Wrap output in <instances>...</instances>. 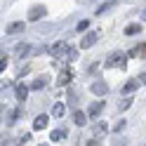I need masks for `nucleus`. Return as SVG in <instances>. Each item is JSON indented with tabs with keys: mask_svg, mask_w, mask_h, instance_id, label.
<instances>
[{
	"mask_svg": "<svg viewBox=\"0 0 146 146\" xmlns=\"http://www.w3.org/2000/svg\"><path fill=\"white\" fill-rule=\"evenodd\" d=\"M50 54H52V57H57V59H61L64 54L68 57L71 50H68V45H66V42H54V45H50Z\"/></svg>",
	"mask_w": 146,
	"mask_h": 146,
	"instance_id": "obj_1",
	"label": "nucleus"
},
{
	"mask_svg": "<svg viewBox=\"0 0 146 146\" xmlns=\"http://www.w3.org/2000/svg\"><path fill=\"white\" fill-rule=\"evenodd\" d=\"M97 38H99V33H97V31H92V33H87L85 38L80 40V47H83V50H87V47H92V45L97 42Z\"/></svg>",
	"mask_w": 146,
	"mask_h": 146,
	"instance_id": "obj_2",
	"label": "nucleus"
},
{
	"mask_svg": "<svg viewBox=\"0 0 146 146\" xmlns=\"http://www.w3.org/2000/svg\"><path fill=\"white\" fill-rule=\"evenodd\" d=\"M108 66H120V68H125V54H123V52L111 54V57H108Z\"/></svg>",
	"mask_w": 146,
	"mask_h": 146,
	"instance_id": "obj_3",
	"label": "nucleus"
},
{
	"mask_svg": "<svg viewBox=\"0 0 146 146\" xmlns=\"http://www.w3.org/2000/svg\"><path fill=\"white\" fill-rule=\"evenodd\" d=\"M71 83V68H64L61 73H59V80H57V85L61 87V85H68Z\"/></svg>",
	"mask_w": 146,
	"mask_h": 146,
	"instance_id": "obj_4",
	"label": "nucleus"
},
{
	"mask_svg": "<svg viewBox=\"0 0 146 146\" xmlns=\"http://www.w3.org/2000/svg\"><path fill=\"white\" fill-rule=\"evenodd\" d=\"M47 120H50L47 115H38L33 120V130H45V127H47Z\"/></svg>",
	"mask_w": 146,
	"mask_h": 146,
	"instance_id": "obj_5",
	"label": "nucleus"
},
{
	"mask_svg": "<svg viewBox=\"0 0 146 146\" xmlns=\"http://www.w3.org/2000/svg\"><path fill=\"white\" fill-rule=\"evenodd\" d=\"M92 92H94V94H106V92H108V85L104 83V80H99V83L92 85Z\"/></svg>",
	"mask_w": 146,
	"mask_h": 146,
	"instance_id": "obj_6",
	"label": "nucleus"
},
{
	"mask_svg": "<svg viewBox=\"0 0 146 146\" xmlns=\"http://www.w3.org/2000/svg\"><path fill=\"white\" fill-rule=\"evenodd\" d=\"M64 113H66V106H64L61 102L52 106V115H54V118H64Z\"/></svg>",
	"mask_w": 146,
	"mask_h": 146,
	"instance_id": "obj_7",
	"label": "nucleus"
},
{
	"mask_svg": "<svg viewBox=\"0 0 146 146\" xmlns=\"http://www.w3.org/2000/svg\"><path fill=\"white\" fill-rule=\"evenodd\" d=\"M73 120H76V125H80V127H83V125L87 123V115H85L83 111H76V113H73Z\"/></svg>",
	"mask_w": 146,
	"mask_h": 146,
	"instance_id": "obj_8",
	"label": "nucleus"
},
{
	"mask_svg": "<svg viewBox=\"0 0 146 146\" xmlns=\"http://www.w3.org/2000/svg\"><path fill=\"white\" fill-rule=\"evenodd\" d=\"M102 108H104V102H94L92 106H90L87 115H97V113H102Z\"/></svg>",
	"mask_w": 146,
	"mask_h": 146,
	"instance_id": "obj_9",
	"label": "nucleus"
},
{
	"mask_svg": "<svg viewBox=\"0 0 146 146\" xmlns=\"http://www.w3.org/2000/svg\"><path fill=\"white\" fill-rule=\"evenodd\" d=\"M42 12H45V10H42V5L33 7V10L29 12V19H31V21H35V19H38V17H42Z\"/></svg>",
	"mask_w": 146,
	"mask_h": 146,
	"instance_id": "obj_10",
	"label": "nucleus"
},
{
	"mask_svg": "<svg viewBox=\"0 0 146 146\" xmlns=\"http://www.w3.org/2000/svg\"><path fill=\"white\" fill-rule=\"evenodd\" d=\"M14 92H17V99H21V102H24V99H26V94H29V87H26V85H17V90H14Z\"/></svg>",
	"mask_w": 146,
	"mask_h": 146,
	"instance_id": "obj_11",
	"label": "nucleus"
},
{
	"mask_svg": "<svg viewBox=\"0 0 146 146\" xmlns=\"http://www.w3.org/2000/svg\"><path fill=\"white\" fill-rule=\"evenodd\" d=\"M139 31H141V24H130V26L125 29L127 35H134V33H139Z\"/></svg>",
	"mask_w": 146,
	"mask_h": 146,
	"instance_id": "obj_12",
	"label": "nucleus"
},
{
	"mask_svg": "<svg viewBox=\"0 0 146 146\" xmlns=\"http://www.w3.org/2000/svg\"><path fill=\"white\" fill-rule=\"evenodd\" d=\"M64 137H66V130H64V127H61V130H54L52 132V141H61Z\"/></svg>",
	"mask_w": 146,
	"mask_h": 146,
	"instance_id": "obj_13",
	"label": "nucleus"
},
{
	"mask_svg": "<svg viewBox=\"0 0 146 146\" xmlns=\"http://www.w3.org/2000/svg\"><path fill=\"white\" fill-rule=\"evenodd\" d=\"M45 83H47V76H42V78H38V80H35V83L31 85V90H42V87H45Z\"/></svg>",
	"mask_w": 146,
	"mask_h": 146,
	"instance_id": "obj_14",
	"label": "nucleus"
},
{
	"mask_svg": "<svg viewBox=\"0 0 146 146\" xmlns=\"http://www.w3.org/2000/svg\"><path fill=\"white\" fill-rule=\"evenodd\" d=\"M19 31H24V24H19V21L7 26V33H19Z\"/></svg>",
	"mask_w": 146,
	"mask_h": 146,
	"instance_id": "obj_15",
	"label": "nucleus"
},
{
	"mask_svg": "<svg viewBox=\"0 0 146 146\" xmlns=\"http://www.w3.org/2000/svg\"><path fill=\"white\" fill-rule=\"evenodd\" d=\"M134 90H137V80H130V83H125L123 92H125V94H130V92H134Z\"/></svg>",
	"mask_w": 146,
	"mask_h": 146,
	"instance_id": "obj_16",
	"label": "nucleus"
},
{
	"mask_svg": "<svg viewBox=\"0 0 146 146\" xmlns=\"http://www.w3.org/2000/svg\"><path fill=\"white\" fill-rule=\"evenodd\" d=\"M31 52V45H19L17 47V57H24V54H29Z\"/></svg>",
	"mask_w": 146,
	"mask_h": 146,
	"instance_id": "obj_17",
	"label": "nucleus"
},
{
	"mask_svg": "<svg viewBox=\"0 0 146 146\" xmlns=\"http://www.w3.org/2000/svg\"><path fill=\"white\" fill-rule=\"evenodd\" d=\"M87 26H90V21H87V19H83V21L78 24V33H80V31H87Z\"/></svg>",
	"mask_w": 146,
	"mask_h": 146,
	"instance_id": "obj_18",
	"label": "nucleus"
},
{
	"mask_svg": "<svg viewBox=\"0 0 146 146\" xmlns=\"http://www.w3.org/2000/svg\"><path fill=\"white\" fill-rule=\"evenodd\" d=\"M78 59V50H71V54H68V61H76Z\"/></svg>",
	"mask_w": 146,
	"mask_h": 146,
	"instance_id": "obj_19",
	"label": "nucleus"
},
{
	"mask_svg": "<svg viewBox=\"0 0 146 146\" xmlns=\"http://www.w3.org/2000/svg\"><path fill=\"white\" fill-rule=\"evenodd\" d=\"M111 5H113V3H104V5H102V7H99V10H97V14H99V12H104V10H108V7H111Z\"/></svg>",
	"mask_w": 146,
	"mask_h": 146,
	"instance_id": "obj_20",
	"label": "nucleus"
},
{
	"mask_svg": "<svg viewBox=\"0 0 146 146\" xmlns=\"http://www.w3.org/2000/svg\"><path fill=\"white\" fill-rule=\"evenodd\" d=\"M130 104H132V99H125V102L120 104V108H123V111H125V108H130Z\"/></svg>",
	"mask_w": 146,
	"mask_h": 146,
	"instance_id": "obj_21",
	"label": "nucleus"
},
{
	"mask_svg": "<svg viewBox=\"0 0 146 146\" xmlns=\"http://www.w3.org/2000/svg\"><path fill=\"white\" fill-rule=\"evenodd\" d=\"M139 80H141V83H146V73H141V76H139Z\"/></svg>",
	"mask_w": 146,
	"mask_h": 146,
	"instance_id": "obj_22",
	"label": "nucleus"
},
{
	"mask_svg": "<svg viewBox=\"0 0 146 146\" xmlns=\"http://www.w3.org/2000/svg\"><path fill=\"white\" fill-rule=\"evenodd\" d=\"M87 146H94V141H90V144H87Z\"/></svg>",
	"mask_w": 146,
	"mask_h": 146,
	"instance_id": "obj_23",
	"label": "nucleus"
},
{
	"mask_svg": "<svg viewBox=\"0 0 146 146\" xmlns=\"http://www.w3.org/2000/svg\"><path fill=\"white\" fill-rule=\"evenodd\" d=\"M141 17H144V19H146V10H144V14H141Z\"/></svg>",
	"mask_w": 146,
	"mask_h": 146,
	"instance_id": "obj_24",
	"label": "nucleus"
},
{
	"mask_svg": "<svg viewBox=\"0 0 146 146\" xmlns=\"http://www.w3.org/2000/svg\"><path fill=\"white\" fill-rule=\"evenodd\" d=\"M42 146H47V144H42Z\"/></svg>",
	"mask_w": 146,
	"mask_h": 146,
	"instance_id": "obj_25",
	"label": "nucleus"
}]
</instances>
